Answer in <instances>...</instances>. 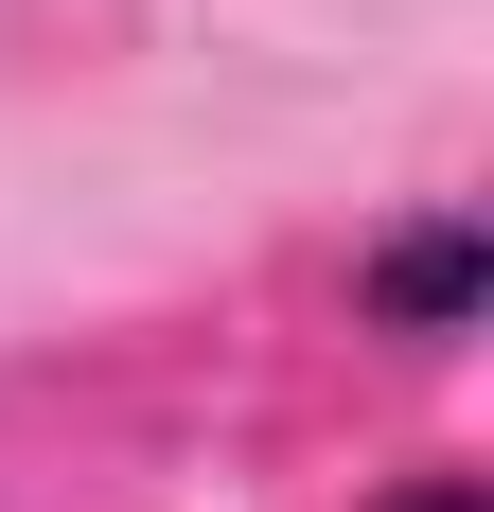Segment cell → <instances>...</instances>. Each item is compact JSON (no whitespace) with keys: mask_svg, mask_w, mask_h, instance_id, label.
I'll return each mask as SVG.
<instances>
[{"mask_svg":"<svg viewBox=\"0 0 494 512\" xmlns=\"http://www.w3.org/2000/svg\"><path fill=\"white\" fill-rule=\"evenodd\" d=\"M389 512H477V495H459V477H406V495H389Z\"/></svg>","mask_w":494,"mask_h":512,"instance_id":"cell-2","label":"cell"},{"mask_svg":"<svg viewBox=\"0 0 494 512\" xmlns=\"http://www.w3.org/2000/svg\"><path fill=\"white\" fill-rule=\"evenodd\" d=\"M459 301H477V230H459V212H424V230L371 248V318H389V336H459Z\"/></svg>","mask_w":494,"mask_h":512,"instance_id":"cell-1","label":"cell"}]
</instances>
